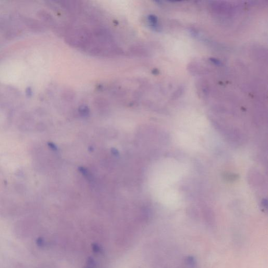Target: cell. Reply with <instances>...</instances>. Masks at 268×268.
<instances>
[{"label":"cell","instance_id":"1","mask_svg":"<svg viewBox=\"0 0 268 268\" xmlns=\"http://www.w3.org/2000/svg\"><path fill=\"white\" fill-rule=\"evenodd\" d=\"M27 22H28L27 26H29V27L30 26L31 29H41L43 28L41 26V24L38 23V22L35 21L34 20L31 21L30 19H29Z\"/></svg>","mask_w":268,"mask_h":268}]
</instances>
